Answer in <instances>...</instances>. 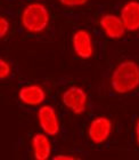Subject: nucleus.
Returning a JSON list of instances; mask_svg holds the SVG:
<instances>
[{
	"label": "nucleus",
	"mask_w": 139,
	"mask_h": 160,
	"mask_svg": "<svg viewBox=\"0 0 139 160\" xmlns=\"http://www.w3.org/2000/svg\"><path fill=\"white\" fill-rule=\"evenodd\" d=\"M111 87L117 95H127L139 88V64L132 60L120 62L111 74Z\"/></svg>",
	"instance_id": "f257e3e1"
},
{
	"label": "nucleus",
	"mask_w": 139,
	"mask_h": 160,
	"mask_svg": "<svg viewBox=\"0 0 139 160\" xmlns=\"http://www.w3.org/2000/svg\"><path fill=\"white\" fill-rule=\"evenodd\" d=\"M50 13L48 7L40 1L27 3L21 14L22 28L31 34H40L48 29Z\"/></svg>",
	"instance_id": "f03ea898"
},
{
	"label": "nucleus",
	"mask_w": 139,
	"mask_h": 160,
	"mask_svg": "<svg viewBox=\"0 0 139 160\" xmlns=\"http://www.w3.org/2000/svg\"><path fill=\"white\" fill-rule=\"evenodd\" d=\"M62 103L70 112L80 116L86 112L88 107V94L79 86H71L62 94Z\"/></svg>",
	"instance_id": "7ed1b4c3"
},
{
	"label": "nucleus",
	"mask_w": 139,
	"mask_h": 160,
	"mask_svg": "<svg viewBox=\"0 0 139 160\" xmlns=\"http://www.w3.org/2000/svg\"><path fill=\"white\" fill-rule=\"evenodd\" d=\"M36 119H38V123L41 130L47 135L54 137L60 134V118H58L56 109L53 105H49V104L40 105L36 111Z\"/></svg>",
	"instance_id": "20e7f679"
},
{
	"label": "nucleus",
	"mask_w": 139,
	"mask_h": 160,
	"mask_svg": "<svg viewBox=\"0 0 139 160\" xmlns=\"http://www.w3.org/2000/svg\"><path fill=\"white\" fill-rule=\"evenodd\" d=\"M113 130L112 120L105 116L95 117L87 128V135L90 142L96 145L104 144L111 137Z\"/></svg>",
	"instance_id": "39448f33"
},
{
	"label": "nucleus",
	"mask_w": 139,
	"mask_h": 160,
	"mask_svg": "<svg viewBox=\"0 0 139 160\" xmlns=\"http://www.w3.org/2000/svg\"><path fill=\"white\" fill-rule=\"evenodd\" d=\"M72 48L74 54L81 60L91 58L95 53V46H93L91 33L86 29L76 30L72 36Z\"/></svg>",
	"instance_id": "423d86ee"
},
{
	"label": "nucleus",
	"mask_w": 139,
	"mask_h": 160,
	"mask_svg": "<svg viewBox=\"0 0 139 160\" xmlns=\"http://www.w3.org/2000/svg\"><path fill=\"white\" fill-rule=\"evenodd\" d=\"M99 27L106 37L112 40L121 39L127 32L121 17L115 14H104L99 18Z\"/></svg>",
	"instance_id": "0eeeda50"
},
{
	"label": "nucleus",
	"mask_w": 139,
	"mask_h": 160,
	"mask_svg": "<svg viewBox=\"0 0 139 160\" xmlns=\"http://www.w3.org/2000/svg\"><path fill=\"white\" fill-rule=\"evenodd\" d=\"M18 98L27 107H40L47 98L46 90L36 83L25 85L18 90Z\"/></svg>",
	"instance_id": "6e6552de"
},
{
	"label": "nucleus",
	"mask_w": 139,
	"mask_h": 160,
	"mask_svg": "<svg viewBox=\"0 0 139 160\" xmlns=\"http://www.w3.org/2000/svg\"><path fill=\"white\" fill-rule=\"evenodd\" d=\"M120 17L127 31L129 32L139 31V1L131 0L124 3L120 12Z\"/></svg>",
	"instance_id": "1a4fd4ad"
},
{
	"label": "nucleus",
	"mask_w": 139,
	"mask_h": 160,
	"mask_svg": "<svg viewBox=\"0 0 139 160\" xmlns=\"http://www.w3.org/2000/svg\"><path fill=\"white\" fill-rule=\"evenodd\" d=\"M32 153L36 160H47L51 156V142L46 133H36L31 140Z\"/></svg>",
	"instance_id": "9d476101"
},
{
	"label": "nucleus",
	"mask_w": 139,
	"mask_h": 160,
	"mask_svg": "<svg viewBox=\"0 0 139 160\" xmlns=\"http://www.w3.org/2000/svg\"><path fill=\"white\" fill-rule=\"evenodd\" d=\"M10 74H12V65L7 60L1 58L0 60V78L1 80L9 78Z\"/></svg>",
	"instance_id": "9b49d317"
},
{
	"label": "nucleus",
	"mask_w": 139,
	"mask_h": 160,
	"mask_svg": "<svg viewBox=\"0 0 139 160\" xmlns=\"http://www.w3.org/2000/svg\"><path fill=\"white\" fill-rule=\"evenodd\" d=\"M10 30V22L5 16L0 17V38L5 39L7 34L9 33Z\"/></svg>",
	"instance_id": "f8f14e48"
},
{
	"label": "nucleus",
	"mask_w": 139,
	"mask_h": 160,
	"mask_svg": "<svg viewBox=\"0 0 139 160\" xmlns=\"http://www.w3.org/2000/svg\"><path fill=\"white\" fill-rule=\"evenodd\" d=\"M89 0H58V2L64 7L73 8V7H81L84 6Z\"/></svg>",
	"instance_id": "ddd939ff"
},
{
	"label": "nucleus",
	"mask_w": 139,
	"mask_h": 160,
	"mask_svg": "<svg viewBox=\"0 0 139 160\" xmlns=\"http://www.w3.org/2000/svg\"><path fill=\"white\" fill-rule=\"evenodd\" d=\"M55 160H75L78 159L76 157H73L71 154H65V153H60V154H56L54 157Z\"/></svg>",
	"instance_id": "4468645a"
},
{
	"label": "nucleus",
	"mask_w": 139,
	"mask_h": 160,
	"mask_svg": "<svg viewBox=\"0 0 139 160\" xmlns=\"http://www.w3.org/2000/svg\"><path fill=\"white\" fill-rule=\"evenodd\" d=\"M135 137H136L137 147L139 148V118L137 119L136 123H135Z\"/></svg>",
	"instance_id": "2eb2a0df"
}]
</instances>
